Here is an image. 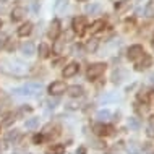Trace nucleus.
Instances as JSON below:
<instances>
[{"label":"nucleus","mask_w":154,"mask_h":154,"mask_svg":"<svg viewBox=\"0 0 154 154\" xmlns=\"http://www.w3.org/2000/svg\"><path fill=\"white\" fill-rule=\"evenodd\" d=\"M41 91H42V85L41 83H28V85L21 86V88L13 89V94H16V96H36V94H41Z\"/></svg>","instance_id":"f257e3e1"},{"label":"nucleus","mask_w":154,"mask_h":154,"mask_svg":"<svg viewBox=\"0 0 154 154\" xmlns=\"http://www.w3.org/2000/svg\"><path fill=\"white\" fill-rule=\"evenodd\" d=\"M106 72V65L104 63H93L88 68V80H97L99 76H101V75Z\"/></svg>","instance_id":"f03ea898"},{"label":"nucleus","mask_w":154,"mask_h":154,"mask_svg":"<svg viewBox=\"0 0 154 154\" xmlns=\"http://www.w3.org/2000/svg\"><path fill=\"white\" fill-rule=\"evenodd\" d=\"M8 63L11 65V68L10 70H7V72H10V73H13V75H24L26 73V65H23L21 62H18V60H13V62H8Z\"/></svg>","instance_id":"7ed1b4c3"},{"label":"nucleus","mask_w":154,"mask_h":154,"mask_svg":"<svg viewBox=\"0 0 154 154\" xmlns=\"http://www.w3.org/2000/svg\"><path fill=\"white\" fill-rule=\"evenodd\" d=\"M62 93H65V83L63 81H54L51 86H49V94L54 96H60Z\"/></svg>","instance_id":"20e7f679"},{"label":"nucleus","mask_w":154,"mask_h":154,"mask_svg":"<svg viewBox=\"0 0 154 154\" xmlns=\"http://www.w3.org/2000/svg\"><path fill=\"white\" fill-rule=\"evenodd\" d=\"M144 55V51L141 45H131L130 49H128V59L130 60H138L140 57Z\"/></svg>","instance_id":"39448f33"},{"label":"nucleus","mask_w":154,"mask_h":154,"mask_svg":"<svg viewBox=\"0 0 154 154\" xmlns=\"http://www.w3.org/2000/svg\"><path fill=\"white\" fill-rule=\"evenodd\" d=\"M86 28V18L85 16H78V18L73 20V31L78 32V34H83Z\"/></svg>","instance_id":"423d86ee"},{"label":"nucleus","mask_w":154,"mask_h":154,"mask_svg":"<svg viewBox=\"0 0 154 154\" xmlns=\"http://www.w3.org/2000/svg\"><path fill=\"white\" fill-rule=\"evenodd\" d=\"M78 70H80V65L78 63H68L63 68V78H70V76H75V75L78 73Z\"/></svg>","instance_id":"0eeeda50"},{"label":"nucleus","mask_w":154,"mask_h":154,"mask_svg":"<svg viewBox=\"0 0 154 154\" xmlns=\"http://www.w3.org/2000/svg\"><path fill=\"white\" fill-rule=\"evenodd\" d=\"M59 32H60V23L57 21V20H54L51 23V26H49V37H51V39H57Z\"/></svg>","instance_id":"6e6552de"},{"label":"nucleus","mask_w":154,"mask_h":154,"mask_svg":"<svg viewBox=\"0 0 154 154\" xmlns=\"http://www.w3.org/2000/svg\"><path fill=\"white\" fill-rule=\"evenodd\" d=\"M24 15H26V10H24L23 7H15L13 10H11V20H13V21H20V20H23Z\"/></svg>","instance_id":"1a4fd4ad"},{"label":"nucleus","mask_w":154,"mask_h":154,"mask_svg":"<svg viewBox=\"0 0 154 154\" xmlns=\"http://www.w3.org/2000/svg\"><path fill=\"white\" fill-rule=\"evenodd\" d=\"M34 51H36V47H34V44H32L31 41H28V42H24V44L21 45V52H23L24 57L34 55Z\"/></svg>","instance_id":"9d476101"},{"label":"nucleus","mask_w":154,"mask_h":154,"mask_svg":"<svg viewBox=\"0 0 154 154\" xmlns=\"http://www.w3.org/2000/svg\"><path fill=\"white\" fill-rule=\"evenodd\" d=\"M94 131L97 133L99 136H107V135H110V133H112V128L107 127V125L97 123V125H94Z\"/></svg>","instance_id":"9b49d317"},{"label":"nucleus","mask_w":154,"mask_h":154,"mask_svg":"<svg viewBox=\"0 0 154 154\" xmlns=\"http://www.w3.org/2000/svg\"><path fill=\"white\" fill-rule=\"evenodd\" d=\"M152 63V60H151V57L149 55H143V60L140 62V63H136V70H144V68H148V66H151Z\"/></svg>","instance_id":"f8f14e48"},{"label":"nucleus","mask_w":154,"mask_h":154,"mask_svg":"<svg viewBox=\"0 0 154 154\" xmlns=\"http://www.w3.org/2000/svg\"><path fill=\"white\" fill-rule=\"evenodd\" d=\"M68 94L72 96V97H81V96H83V88H81V86H76V85L70 86V88H68Z\"/></svg>","instance_id":"ddd939ff"},{"label":"nucleus","mask_w":154,"mask_h":154,"mask_svg":"<svg viewBox=\"0 0 154 154\" xmlns=\"http://www.w3.org/2000/svg\"><path fill=\"white\" fill-rule=\"evenodd\" d=\"M85 11H86V13H88V15H94V13H99V11H101V5H99V3H89V5H86Z\"/></svg>","instance_id":"4468645a"},{"label":"nucleus","mask_w":154,"mask_h":154,"mask_svg":"<svg viewBox=\"0 0 154 154\" xmlns=\"http://www.w3.org/2000/svg\"><path fill=\"white\" fill-rule=\"evenodd\" d=\"M31 31H32V24H31V23H26V24H23V26L18 29V36L24 37V36L31 34Z\"/></svg>","instance_id":"2eb2a0df"},{"label":"nucleus","mask_w":154,"mask_h":154,"mask_svg":"<svg viewBox=\"0 0 154 154\" xmlns=\"http://www.w3.org/2000/svg\"><path fill=\"white\" fill-rule=\"evenodd\" d=\"M68 7V0H57L54 8H55L57 13H62V11H65V8Z\"/></svg>","instance_id":"dca6fc26"},{"label":"nucleus","mask_w":154,"mask_h":154,"mask_svg":"<svg viewBox=\"0 0 154 154\" xmlns=\"http://www.w3.org/2000/svg\"><path fill=\"white\" fill-rule=\"evenodd\" d=\"M112 117V114H110V110H107V109H104V110H99L97 112V119H99V122H107V120H110Z\"/></svg>","instance_id":"f3484780"},{"label":"nucleus","mask_w":154,"mask_h":154,"mask_svg":"<svg viewBox=\"0 0 154 154\" xmlns=\"http://www.w3.org/2000/svg\"><path fill=\"white\" fill-rule=\"evenodd\" d=\"M128 7H130V2H128V0H122V2H117V3H115V10L120 11V13H122V11H125Z\"/></svg>","instance_id":"a211bd4d"},{"label":"nucleus","mask_w":154,"mask_h":154,"mask_svg":"<svg viewBox=\"0 0 154 154\" xmlns=\"http://www.w3.org/2000/svg\"><path fill=\"white\" fill-rule=\"evenodd\" d=\"M127 151L130 152V154H140L141 152V148H140L138 143H130L127 146Z\"/></svg>","instance_id":"6ab92c4d"},{"label":"nucleus","mask_w":154,"mask_h":154,"mask_svg":"<svg viewBox=\"0 0 154 154\" xmlns=\"http://www.w3.org/2000/svg\"><path fill=\"white\" fill-rule=\"evenodd\" d=\"M144 15L148 16V18H151V16H154V2L151 0V2H148L146 8H144Z\"/></svg>","instance_id":"aec40b11"},{"label":"nucleus","mask_w":154,"mask_h":154,"mask_svg":"<svg viewBox=\"0 0 154 154\" xmlns=\"http://www.w3.org/2000/svg\"><path fill=\"white\" fill-rule=\"evenodd\" d=\"M39 57H41V59H47V57H49V47L45 44L39 45Z\"/></svg>","instance_id":"412c9836"},{"label":"nucleus","mask_w":154,"mask_h":154,"mask_svg":"<svg viewBox=\"0 0 154 154\" xmlns=\"http://www.w3.org/2000/svg\"><path fill=\"white\" fill-rule=\"evenodd\" d=\"M101 28H104V21H96V23H93V26L89 28V31H91V34H94V32H97V31H101Z\"/></svg>","instance_id":"4be33fe9"},{"label":"nucleus","mask_w":154,"mask_h":154,"mask_svg":"<svg viewBox=\"0 0 154 154\" xmlns=\"http://www.w3.org/2000/svg\"><path fill=\"white\" fill-rule=\"evenodd\" d=\"M36 127H39V119H29L26 122V128H36Z\"/></svg>","instance_id":"5701e85b"},{"label":"nucleus","mask_w":154,"mask_h":154,"mask_svg":"<svg viewBox=\"0 0 154 154\" xmlns=\"http://www.w3.org/2000/svg\"><path fill=\"white\" fill-rule=\"evenodd\" d=\"M62 49H63V42H62V41H55V44H54V47H52L54 54H60Z\"/></svg>","instance_id":"b1692460"},{"label":"nucleus","mask_w":154,"mask_h":154,"mask_svg":"<svg viewBox=\"0 0 154 154\" xmlns=\"http://www.w3.org/2000/svg\"><path fill=\"white\" fill-rule=\"evenodd\" d=\"M49 152H51V154H63V152H65V146H62V144H59V146L52 148Z\"/></svg>","instance_id":"393cba45"},{"label":"nucleus","mask_w":154,"mask_h":154,"mask_svg":"<svg viewBox=\"0 0 154 154\" xmlns=\"http://www.w3.org/2000/svg\"><path fill=\"white\" fill-rule=\"evenodd\" d=\"M146 133H148L149 138H154V120H151V122H149L148 128H146Z\"/></svg>","instance_id":"a878e982"},{"label":"nucleus","mask_w":154,"mask_h":154,"mask_svg":"<svg viewBox=\"0 0 154 154\" xmlns=\"http://www.w3.org/2000/svg\"><path fill=\"white\" fill-rule=\"evenodd\" d=\"M16 138H18V131H10L7 135V141H15Z\"/></svg>","instance_id":"bb28decb"},{"label":"nucleus","mask_w":154,"mask_h":154,"mask_svg":"<svg viewBox=\"0 0 154 154\" xmlns=\"http://www.w3.org/2000/svg\"><path fill=\"white\" fill-rule=\"evenodd\" d=\"M96 45H97V42H96V39H91L89 42H88V51H96Z\"/></svg>","instance_id":"cd10ccee"},{"label":"nucleus","mask_w":154,"mask_h":154,"mask_svg":"<svg viewBox=\"0 0 154 154\" xmlns=\"http://www.w3.org/2000/svg\"><path fill=\"white\" fill-rule=\"evenodd\" d=\"M7 5H8V0H0V13L7 10Z\"/></svg>","instance_id":"c85d7f7f"},{"label":"nucleus","mask_w":154,"mask_h":154,"mask_svg":"<svg viewBox=\"0 0 154 154\" xmlns=\"http://www.w3.org/2000/svg\"><path fill=\"white\" fill-rule=\"evenodd\" d=\"M45 104H47L49 107H52V109H54V107H57V104H59V101H57V99H49V101L45 102Z\"/></svg>","instance_id":"c756f323"},{"label":"nucleus","mask_w":154,"mask_h":154,"mask_svg":"<svg viewBox=\"0 0 154 154\" xmlns=\"http://www.w3.org/2000/svg\"><path fill=\"white\" fill-rule=\"evenodd\" d=\"M138 99H140V101H148V94L146 93H143V91H141V93H138Z\"/></svg>","instance_id":"7c9ffc66"},{"label":"nucleus","mask_w":154,"mask_h":154,"mask_svg":"<svg viewBox=\"0 0 154 154\" xmlns=\"http://www.w3.org/2000/svg\"><path fill=\"white\" fill-rule=\"evenodd\" d=\"M73 36H75V31H66V32H65V39H66V41H72Z\"/></svg>","instance_id":"2f4dec72"},{"label":"nucleus","mask_w":154,"mask_h":154,"mask_svg":"<svg viewBox=\"0 0 154 154\" xmlns=\"http://www.w3.org/2000/svg\"><path fill=\"white\" fill-rule=\"evenodd\" d=\"M32 140H34V143H37V144H39V143H42L44 136H42V135H36V136H34V138H32Z\"/></svg>","instance_id":"473e14b6"},{"label":"nucleus","mask_w":154,"mask_h":154,"mask_svg":"<svg viewBox=\"0 0 154 154\" xmlns=\"http://www.w3.org/2000/svg\"><path fill=\"white\" fill-rule=\"evenodd\" d=\"M66 107H68L70 110H75V109H78L80 106H78V104H75V102H70V104H66Z\"/></svg>","instance_id":"72a5a7b5"},{"label":"nucleus","mask_w":154,"mask_h":154,"mask_svg":"<svg viewBox=\"0 0 154 154\" xmlns=\"http://www.w3.org/2000/svg\"><path fill=\"white\" fill-rule=\"evenodd\" d=\"M128 123H130L131 127H135V128L138 127V122H136V119H135V117H131V119H130V122H128Z\"/></svg>","instance_id":"f704fd0d"},{"label":"nucleus","mask_w":154,"mask_h":154,"mask_svg":"<svg viewBox=\"0 0 154 154\" xmlns=\"http://www.w3.org/2000/svg\"><path fill=\"white\" fill-rule=\"evenodd\" d=\"M7 49H8V51H10V52H11V51H13V49H15V42H8V47H7Z\"/></svg>","instance_id":"c9c22d12"},{"label":"nucleus","mask_w":154,"mask_h":154,"mask_svg":"<svg viewBox=\"0 0 154 154\" xmlns=\"http://www.w3.org/2000/svg\"><path fill=\"white\" fill-rule=\"evenodd\" d=\"M11 119H13V117H11V115H8L7 120H5V125H10V123H11Z\"/></svg>","instance_id":"e433bc0d"},{"label":"nucleus","mask_w":154,"mask_h":154,"mask_svg":"<svg viewBox=\"0 0 154 154\" xmlns=\"http://www.w3.org/2000/svg\"><path fill=\"white\" fill-rule=\"evenodd\" d=\"M5 44V36H0V47Z\"/></svg>","instance_id":"4c0bfd02"},{"label":"nucleus","mask_w":154,"mask_h":154,"mask_svg":"<svg viewBox=\"0 0 154 154\" xmlns=\"http://www.w3.org/2000/svg\"><path fill=\"white\" fill-rule=\"evenodd\" d=\"M149 81H151V83H152V85H154V73L151 75V76H149Z\"/></svg>","instance_id":"58836bf2"},{"label":"nucleus","mask_w":154,"mask_h":154,"mask_svg":"<svg viewBox=\"0 0 154 154\" xmlns=\"http://www.w3.org/2000/svg\"><path fill=\"white\" fill-rule=\"evenodd\" d=\"M149 97H151V101L154 102V91H152V93H151V94H149Z\"/></svg>","instance_id":"ea45409f"},{"label":"nucleus","mask_w":154,"mask_h":154,"mask_svg":"<svg viewBox=\"0 0 154 154\" xmlns=\"http://www.w3.org/2000/svg\"><path fill=\"white\" fill-rule=\"evenodd\" d=\"M152 49H154V41H152Z\"/></svg>","instance_id":"a19ab883"},{"label":"nucleus","mask_w":154,"mask_h":154,"mask_svg":"<svg viewBox=\"0 0 154 154\" xmlns=\"http://www.w3.org/2000/svg\"><path fill=\"white\" fill-rule=\"evenodd\" d=\"M0 26H2V20H0Z\"/></svg>","instance_id":"79ce46f5"},{"label":"nucleus","mask_w":154,"mask_h":154,"mask_svg":"<svg viewBox=\"0 0 154 154\" xmlns=\"http://www.w3.org/2000/svg\"><path fill=\"white\" fill-rule=\"evenodd\" d=\"M80 2H86V0H80Z\"/></svg>","instance_id":"37998d69"}]
</instances>
